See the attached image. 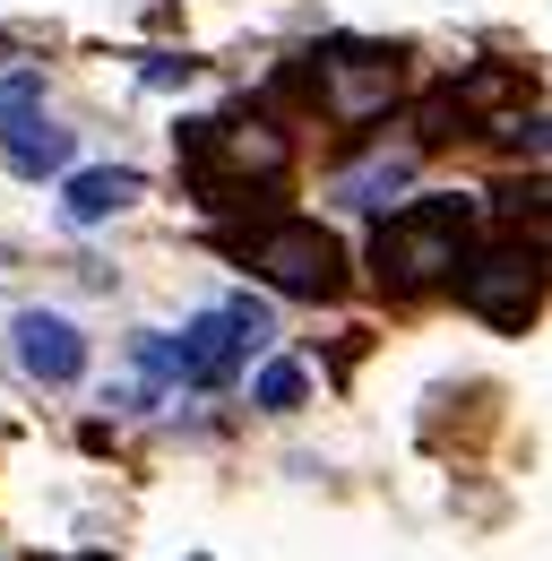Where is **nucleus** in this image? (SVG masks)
<instances>
[{
    "label": "nucleus",
    "mask_w": 552,
    "mask_h": 561,
    "mask_svg": "<svg viewBox=\"0 0 552 561\" xmlns=\"http://www.w3.org/2000/svg\"><path fill=\"white\" fill-rule=\"evenodd\" d=\"M467 233H475V199L458 191H432V199H406L389 208V225L371 233V277L389 294H423V285H458L467 268Z\"/></svg>",
    "instance_id": "f257e3e1"
},
{
    "label": "nucleus",
    "mask_w": 552,
    "mask_h": 561,
    "mask_svg": "<svg viewBox=\"0 0 552 561\" xmlns=\"http://www.w3.org/2000/svg\"><path fill=\"white\" fill-rule=\"evenodd\" d=\"M182 173H191L199 208H251V191H276L294 173V139L276 122H191Z\"/></svg>",
    "instance_id": "f03ea898"
},
{
    "label": "nucleus",
    "mask_w": 552,
    "mask_h": 561,
    "mask_svg": "<svg viewBox=\"0 0 552 561\" xmlns=\"http://www.w3.org/2000/svg\"><path fill=\"white\" fill-rule=\"evenodd\" d=\"M225 251L242 268H260L276 294H294V302H337L345 294V251L320 216H260V225L225 233Z\"/></svg>",
    "instance_id": "7ed1b4c3"
},
{
    "label": "nucleus",
    "mask_w": 552,
    "mask_h": 561,
    "mask_svg": "<svg viewBox=\"0 0 552 561\" xmlns=\"http://www.w3.org/2000/svg\"><path fill=\"white\" fill-rule=\"evenodd\" d=\"M458 302H467L475 320H492V329H527L536 302H544V251H527L518 233H501L492 251H467Z\"/></svg>",
    "instance_id": "20e7f679"
},
{
    "label": "nucleus",
    "mask_w": 552,
    "mask_h": 561,
    "mask_svg": "<svg viewBox=\"0 0 552 561\" xmlns=\"http://www.w3.org/2000/svg\"><path fill=\"white\" fill-rule=\"evenodd\" d=\"M35 104H44V78L35 70L0 78V156H9V173H26V182H44V173L69 164V130H53Z\"/></svg>",
    "instance_id": "39448f33"
},
{
    "label": "nucleus",
    "mask_w": 552,
    "mask_h": 561,
    "mask_svg": "<svg viewBox=\"0 0 552 561\" xmlns=\"http://www.w3.org/2000/svg\"><path fill=\"white\" fill-rule=\"evenodd\" d=\"M18 363L44 380V389H69L87 371V337L69 329L61 311H18Z\"/></svg>",
    "instance_id": "423d86ee"
},
{
    "label": "nucleus",
    "mask_w": 552,
    "mask_h": 561,
    "mask_svg": "<svg viewBox=\"0 0 552 561\" xmlns=\"http://www.w3.org/2000/svg\"><path fill=\"white\" fill-rule=\"evenodd\" d=\"M147 191L130 164H87V173H69V191H61V216L69 225H104V216H122Z\"/></svg>",
    "instance_id": "0eeeda50"
},
{
    "label": "nucleus",
    "mask_w": 552,
    "mask_h": 561,
    "mask_svg": "<svg viewBox=\"0 0 552 561\" xmlns=\"http://www.w3.org/2000/svg\"><path fill=\"white\" fill-rule=\"evenodd\" d=\"M406 182H414V147H398V156L380 147L371 164L337 173V199H345V208H380V199H389V191H406Z\"/></svg>",
    "instance_id": "6e6552de"
},
{
    "label": "nucleus",
    "mask_w": 552,
    "mask_h": 561,
    "mask_svg": "<svg viewBox=\"0 0 552 561\" xmlns=\"http://www.w3.org/2000/svg\"><path fill=\"white\" fill-rule=\"evenodd\" d=\"M302 398H311V371H302V363H285V354L251 380V407H260V415H294Z\"/></svg>",
    "instance_id": "1a4fd4ad"
},
{
    "label": "nucleus",
    "mask_w": 552,
    "mask_h": 561,
    "mask_svg": "<svg viewBox=\"0 0 552 561\" xmlns=\"http://www.w3.org/2000/svg\"><path fill=\"white\" fill-rule=\"evenodd\" d=\"M78 561H113V553H78Z\"/></svg>",
    "instance_id": "9d476101"
}]
</instances>
